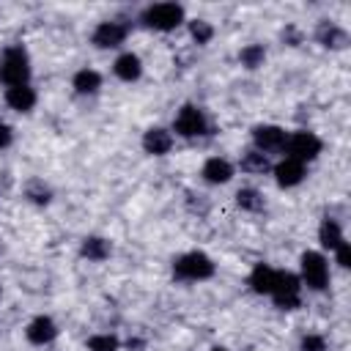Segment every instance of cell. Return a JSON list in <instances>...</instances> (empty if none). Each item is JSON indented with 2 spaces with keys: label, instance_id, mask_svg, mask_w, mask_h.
<instances>
[{
  "label": "cell",
  "instance_id": "6da1fadb",
  "mask_svg": "<svg viewBox=\"0 0 351 351\" xmlns=\"http://www.w3.org/2000/svg\"><path fill=\"white\" fill-rule=\"evenodd\" d=\"M173 277L181 282H203V280L214 277V261L200 250L184 252L173 261Z\"/></svg>",
  "mask_w": 351,
  "mask_h": 351
},
{
  "label": "cell",
  "instance_id": "7a4b0ae2",
  "mask_svg": "<svg viewBox=\"0 0 351 351\" xmlns=\"http://www.w3.org/2000/svg\"><path fill=\"white\" fill-rule=\"evenodd\" d=\"M27 80H30V58H27L25 47L14 44L0 58V82L14 88V85H30Z\"/></svg>",
  "mask_w": 351,
  "mask_h": 351
},
{
  "label": "cell",
  "instance_id": "3957f363",
  "mask_svg": "<svg viewBox=\"0 0 351 351\" xmlns=\"http://www.w3.org/2000/svg\"><path fill=\"white\" fill-rule=\"evenodd\" d=\"M269 296H271V302L280 310H296L302 304V280H299V274L285 271V269H277L274 285H271V293Z\"/></svg>",
  "mask_w": 351,
  "mask_h": 351
},
{
  "label": "cell",
  "instance_id": "277c9868",
  "mask_svg": "<svg viewBox=\"0 0 351 351\" xmlns=\"http://www.w3.org/2000/svg\"><path fill=\"white\" fill-rule=\"evenodd\" d=\"M299 271H302L299 274L302 285H307L310 291H324L329 285V263H326V258L321 252H313V250L302 252Z\"/></svg>",
  "mask_w": 351,
  "mask_h": 351
},
{
  "label": "cell",
  "instance_id": "5b68a950",
  "mask_svg": "<svg viewBox=\"0 0 351 351\" xmlns=\"http://www.w3.org/2000/svg\"><path fill=\"white\" fill-rule=\"evenodd\" d=\"M143 25L151 27V30H176L181 22H184V8L178 3H154L143 11Z\"/></svg>",
  "mask_w": 351,
  "mask_h": 351
},
{
  "label": "cell",
  "instance_id": "8992f818",
  "mask_svg": "<svg viewBox=\"0 0 351 351\" xmlns=\"http://www.w3.org/2000/svg\"><path fill=\"white\" fill-rule=\"evenodd\" d=\"M324 143L315 132H307V129H299L293 134L285 137V151H288V159H296V162H313L318 154H321Z\"/></svg>",
  "mask_w": 351,
  "mask_h": 351
},
{
  "label": "cell",
  "instance_id": "52a82bcc",
  "mask_svg": "<svg viewBox=\"0 0 351 351\" xmlns=\"http://www.w3.org/2000/svg\"><path fill=\"white\" fill-rule=\"evenodd\" d=\"M173 132L181 134V137H200L208 132V121H206V112L195 104H184L173 121Z\"/></svg>",
  "mask_w": 351,
  "mask_h": 351
},
{
  "label": "cell",
  "instance_id": "ba28073f",
  "mask_svg": "<svg viewBox=\"0 0 351 351\" xmlns=\"http://www.w3.org/2000/svg\"><path fill=\"white\" fill-rule=\"evenodd\" d=\"M285 129L277 126V123H258L252 129V143H255V151L261 154H274V151H282L285 148Z\"/></svg>",
  "mask_w": 351,
  "mask_h": 351
},
{
  "label": "cell",
  "instance_id": "9c48e42d",
  "mask_svg": "<svg viewBox=\"0 0 351 351\" xmlns=\"http://www.w3.org/2000/svg\"><path fill=\"white\" fill-rule=\"evenodd\" d=\"M90 41H93L99 49H115V47H121V44L126 41V25L112 22V19L99 22V25L93 27V33H90Z\"/></svg>",
  "mask_w": 351,
  "mask_h": 351
},
{
  "label": "cell",
  "instance_id": "30bf717a",
  "mask_svg": "<svg viewBox=\"0 0 351 351\" xmlns=\"http://www.w3.org/2000/svg\"><path fill=\"white\" fill-rule=\"evenodd\" d=\"M304 176H307V170H304V165L296 162V159H288V156H285L282 162L274 165V181H277L280 186H285V189L299 186V184L304 181Z\"/></svg>",
  "mask_w": 351,
  "mask_h": 351
},
{
  "label": "cell",
  "instance_id": "8fae6325",
  "mask_svg": "<svg viewBox=\"0 0 351 351\" xmlns=\"http://www.w3.org/2000/svg\"><path fill=\"white\" fill-rule=\"evenodd\" d=\"M25 335H27V340H30L33 346H47V343H52V340L58 337V324H55L49 315H36V318L27 324Z\"/></svg>",
  "mask_w": 351,
  "mask_h": 351
},
{
  "label": "cell",
  "instance_id": "7c38bea8",
  "mask_svg": "<svg viewBox=\"0 0 351 351\" xmlns=\"http://www.w3.org/2000/svg\"><path fill=\"white\" fill-rule=\"evenodd\" d=\"M173 148V134L162 126H151L145 134H143V151L151 154V156H165L167 151Z\"/></svg>",
  "mask_w": 351,
  "mask_h": 351
},
{
  "label": "cell",
  "instance_id": "4fadbf2b",
  "mask_svg": "<svg viewBox=\"0 0 351 351\" xmlns=\"http://www.w3.org/2000/svg\"><path fill=\"white\" fill-rule=\"evenodd\" d=\"M200 176H203V181H208V184H228V181L233 178V165H230L225 156H211V159L203 162Z\"/></svg>",
  "mask_w": 351,
  "mask_h": 351
},
{
  "label": "cell",
  "instance_id": "5bb4252c",
  "mask_svg": "<svg viewBox=\"0 0 351 351\" xmlns=\"http://www.w3.org/2000/svg\"><path fill=\"white\" fill-rule=\"evenodd\" d=\"M112 71H115L118 80H123V82H134V80H140V74H143V60H140L134 52H123V55L115 58Z\"/></svg>",
  "mask_w": 351,
  "mask_h": 351
},
{
  "label": "cell",
  "instance_id": "9a60e30c",
  "mask_svg": "<svg viewBox=\"0 0 351 351\" xmlns=\"http://www.w3.org/2000/svg\"><path fill=\"white\" fill-rule=\"evenodd\" d=\"M5 104L16 112H30L36 107V90L30 85H14L5 90Z\"/></svg>",
  "mask_w": 351,
  "mask_h": 351
},
{
  "label": "cell",
  "instance_id": "2e32d148",
  "mask_svg": "<svg viewBox=\"0 0 351 351\" xmlns=\"http://www.w3.org/2000/svg\"><path fill=\"white\" fill-rule=\"evenodd\" d=\"M110 252H112V247H110V241L101 239V236H85L82 244H80V255L88 258V261H93V263L107 261Z\"/></svg>",
  "mask_w": 351,
  "mask_h": 351
},
{
  "label": "cell",
  "instance_id": "e0dca14e",
  "mask_svg": "<svg viewBox=\"0 0 351 351\" xmlns=\"http://www.w3.org/2000/svg\"><path fill=\"white\" fill-rule=\"evenodd\" d=\"M71 88H74L77 93H82V96H93V93H99V88H101V74H99L96 69H80V71L71 77Z\"/></svg>",
  "mask_w": 351,
  "mask_h": 351
},
{
  "label": "cell",
  "instance_id": "ac0fdd59",
  "mask_svg": "<svg viewBox=\"0 0 351 351\" xmlns=\"http://www.w3.org/2000/svg\"><path fill=\"white\" fill-rule=\"evenodd\" d=\"M274 274H277V269H271L269 263H255L252 271H250V288L255 293H271Z\"/></svg>",
  "mask_w": 351,
  "mask_h": 351
},
{
  "label": "cell",
  "instance_id": "d6986e66",
  "mask_svg": "<svg viewBox=\"0 0 351 351\" xmlns=\"http://www.w3.org/2000/svg\"><path fill=\"white\" fill-rule=\"evenodd\" d=\"M315 38H318L324 47H329V49H343V47L348 44V33H346L343 27L332 25V22H321Z\"/></svg>",
  "mask_w": 351,
  "mask_h": 351
},
{
  "label": "cell",
  "instance_id": "ffe728a7",
  "mask_svg": "<svg viewBox=\"0 0 351 351\" xmlns=\"http://www.w3.org/2000/svg\"><path fill=\"white\" fill-rule=\"evenodd\" d=\"M318 241H321V247H326V250H335L340 241H346L340 222L332 219V217H326V219L321 222V228H318Z\"/></svg>",
  "mask_w": 351,
  "mask_h": 351
},
{
  "label": "cell",
  "instance_id": "44dd1931",
  "mask_svg": "<svg viewBox=\"0 0 351 351\" xmlns=\"http://www.w3.org/2000/svg\"><path fill=\"white\" fill-rule=\"evenodd\" d=\"M269 167H271V162H269V156H266V154H261V151H255V148L241 154V170H244V173L263 176Z\"/></svg>",
  "mask_w": 351,
  "mask_h": 351
},
{
  "label": "cell",
  "instance_id": "7402d4cb",
  "mask_svg": "<svg viewBox=\"0 0 351 351\" xmlns=\"http://www.w3.org/2000/svg\"><path fill=\"white\" fill-rule=\"evenodd\" d=\"M236 206L241 208V211H263V206H266V200H263V195L258 192V189H252V186H244V189H239L236 192Z\"/></svg>",
  "mask_w": 351,
  "mask_h": 351
},
{
  "label": "cell",
  "instance_id": "603a6c76",
  "mask_svg": "<svg viewBox=\"0 0 351 351\" xmlns=\"http://www.w3.org/2000/svg\"><path fill=\"white\" fill-rule=\"evenodd\" d=\"M239 60L244 69H261L263 60H266V49L261 44H247L241 52H239Z\"/></svg>",
  "mask_w": 351,
  "mask_h": 351
},
{
  "label": "cell",
  "instance_id": "cb8c5ba5",
  "mask_svg": "<svg viewBox=\"0 0 351 351\" xmlns=\"http://www.w3.org/2000/svg\"><path fill=\"white\" fill-rule=\"evenodd\" d=\"M189 36H192L195 44H208L214 38V27L206 19H192L189 22Z\"/></svg>",
  "mask_w": 351,
  "mask_h": 351
},
{
  "label": "cell",
  "instance_id": "d4e9b609",
  "mask_svg": "<svg viewBox=\"0 0 351 351\" xmlns=\"http://www.w3.org/2000/svg\"><path fill=\"white\" fill-rule=\"evenodd\" d=\"M118 348H121V343H118V337L110 335V332L88 337V351H118Z\"/></svg>",
  "mask_w": 351,
  "mask_h": 351
},
{
  "label": "cell",
  "instance_id": "484cf974",
  "mask_svg": "<svg viewBox=\"0 0 351 351\" xmlns=\"http://www.w3.org/2000/svg\"><path fill=\"white\" fill-rule=\"evenodd\" d=\"M25 195H27L33 203H38V206H47L49 197H52V192H49V186H47L44 181H30V184L25 186Z\"/></svg>",
  "mask_w": 351,
  "mask_h": 351
},
{
  "label": "cell",
  "instance_id": "4316f807",
  "mask_svg": "<svg viewBox=\"0 0 351 351\" xmlns=\"http://www.w3.org/2000/svg\"><path fill=\"white\" fill-rule=\"evenodd\" d=\"M299 351H329L324 335H304L299 343Z\"/></svg>",
  "mask_w": 351,
  "mask_h": 351
},
{
  "label": "cell",
  "instance_id": "83f0119b",
  "mask_svg": "<svg viewBox=\"0 0 351 351\" xmlns=\"http://www.w3.org/2000/svg\"><path fill=\"white\" fill-rule=\"evenodd\" d=\"M335 258H337V263H340L343 269H348V266H351V244H348V241H340V244L335 247Z\"/></svg>",
  "mask_w": 351,
  "mask_h": 351
},
{
  "label": "cell",
  "instance_id": "f1b7e54d",
  "mask_svg": "<svg viewBox=\"0 0 351 351\" xmlns=\"http://www.w3.org/2000/svg\"><path fill=\"white\" fill-rule=\"evenodd\" d=\"M11 143H14V129L0 121V148H8Z\"/></svg>",
  "mask_w": 351,
  "mask_h": 351
},
{
  "label": "cell",
  "instance_id": "f546056e",
  "mask_svg": "<svg viewBox=\"0 0 351 351\" xmlns=\"http://www.w3.org/2000/svg\"><path fill=\"white\" fill-rule=\"evenodd\" d=\"M211 351H228V348H225V346H214Z\"/></svg>",
  "mask_w": 351,
  "mask_h": 351
}]
</instances>
